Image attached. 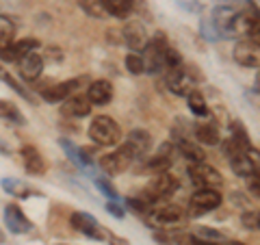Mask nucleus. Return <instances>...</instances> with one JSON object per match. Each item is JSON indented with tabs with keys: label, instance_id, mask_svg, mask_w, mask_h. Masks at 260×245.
Instances as JSON below:
<instances>
[{
	"label": "nucleus",
	"instance_id": "nucleus-1",
	"mask_svg": "<svg viewBox=\"0 0 260 245\" xmlns=\"http://www.w3.org/2000/svg\"><path fill=\"white\" fill-rule=\"evenodd\" d=\"M87 135L95 145H107V148L109 145H119L121 141V128L109 115H95L89 124Z\"/></svg>",
	"mask_w": 260,
	"mask_h": 245
},
{
	"label": "nucleus",
	"instance_id": "nucleus-2",
	"mask_svg": "<svg viewBox=\"0 0 260 245\" xmlns=\"http://www.w3.org/2000/svg\"><path fill=\"white\" fill-rule=\"evenodd\" d=\"M178 187H180V182H178V178L174 174H169V171H160V174H156L152 178L150 187L143 191L141 198L148 200L150 204H156L160 200L169 198V195H174L178 191Z\"/></svg>",
	"mask_w": 260,
	"mask_h": 245
},
{
	"label": "nucleus",
	"instance_id": "nucleus-3",
	"mask_svg": "<svg viewBox=\"0 0 260 245\" xmlns=\"http://www.w3.org/2000/svg\"><path fill=\"white\" fill-rule=\"evenodd\" d=\"M221 202H223V195L217 189H198L189 200V217L206 215L210 210L221 206Z\"/></svg>",
	"mask_w": 260,
	"mask_h": 245
},
{
	"label": "nucleus",
	"instance_id": "nucleus-4",
	"mask_svg": "<svg viewBox=\"0 0 260 245\" xmlns=\"http://www.w3.org/2000/svg\"><path fill=\"white\" fill-rule=\"evenodd\" d=\"M186 174H189L191 182L198 189H219L223 185V176L215 167L206 165V163H191Z\"/></svg>",
	"mask_w": 260,
	"mask_h": 245
},
{
	"label": "nucleus",
	"instance_id": "nucleus-5",
	"mask_svg": "<svg viewBox=\"0 0 260 245\" xmlns=\"http://www.w3.org/2000/svg\"><path fill=\"white\" fill-rule=\"evenodd\" d=\"M137 157L133 152H130V148L124 143V145H119V148L115 152H111V154H104V157L100 159V169L104 171V174H109V176H117V174H124V171L133 165V161Z\"/></svg>",
	"mask_w": 260,
	"mask_h": 245
},
{
	"label": "nucleus",
	"instance_id": "nucleus-6",
	"mask_svg": "<svg viewBox=\"0 0 260 245\" xmlns=\"http://www.w3.org/2000/svg\"><path fill=\"white\" fill-rule=\"evenodd\" d=\"M70 224H72V228H74L76 232L85 234L87 239H93V241H104V239H107V230H104V226L98 222L93 215L83 213V210L72 213Z\"/></svg>",
	"mask_w": 260,
	"mask_h": 245
},
{
	"label": "nucleus",
	"instance_id": "nucleus-7",
	"mask_svg": "<svg viewBox=\"0 0 260 245\" xmlns=\"http://www.w3.org/2000/svg\"><path fill=\"white\" fill-rule=\"evenodd\" d=\"M184 208L178 206V204H162V206L150 210V222L158 228L165 226H178L184 222Z\"/></svg>",
	"mask_w": 260,
	"mask_h": 245
},
{
	"label": "nucleus",
	"instance_id": "nucleus-8",
	"mask_svg": "<svg viewBox=\"0 0 260 245\" xmlns=\"http://www.w3.org/2000/svg\"><path fill=\"white\" fill-rule=\"evenodd\" d=\"M87 78H70V80H63V83H54L50 87H44L42 89V98L46 102H63L76 91V89L85 83Z\"/></svg>",
	"mask_w": 260,
	"mask_h": 245
},
{
	"label": "nucleus",
	"instance_id": "nucleus-9",
	"mask_svg": "<svg viewBox=\"0 0 260 245\" xmlns=\"http://www.w3.org/2000/svg\"><path fill=\"white\" fill-rule=\"evenodd\" d=\"M5 226L11 234H26L32 230V222L24 215V210L18 204H7L5 206Z\"/></svg>",
	"mask_w": 260,
	"mask_h": 245
},
{
	"label": "nucleus",
	"instance_id": "nucleus-10",
	"mask_svg": "<svg viewBox=\"0 0 260 245\" xmlns=\"http://www.w3.org/2000/svg\"><path fill=\"white\" fill-rule=\"evenodd\" d=\"M234 61H237L239 65H243V68H258V42H254V39L249 37H243L237 42V46H234Z\"/></svg>",
	"mask_w": 260,
	"mask_h": 245
},
{
	"label": "nucleus",
	"instance_id": "nucleus-11",
	"mask_svg": "<svg viewBox=\"0 0 260 245\" xmlns=\"http://www.w3.org/2000/svg\"><path fill=\"white\" fill-rule=\"evenodd\" d=\"M239 9H234L230 5H217L213 11H210V22L223 33L225 39H232L234 33H232V26H234V18H237Z\"/></svg>",
	"mask_w": 260,
	"mask_h": 245
},
{
	"label": "nucleus",
	"instance_id": "nucleus-12",
	"mask_svg": "<svg viewBox=\"0 0 260 245\" xmlns=\"http://www.w3.org/2000/svg\"><path fill=\"white\" fill-rule=\"evenodd\" d=\"M230 165L234 169V174L241 176V178L258 176V150L256 148H249L247 152L237 154V157L230 159Z\"/></svg>",
	"mask_w": 260,
	"mask_h": 245
},
{
	"label": "nucleus",
	"instance_id": "nucleus-13",
	"mask_svg": "<svg viewBox=\"0 0 260 245\" xmlns=\"http://www.w3.org/2000/svg\"><path fill=\"white\" fill-rule=\"evenodd\" d=\"M39 48V42L35 37H24L20 39V42H13L9 48H5L3 52H0V61H5V63H18L24 54H28V52H35Z\"/></svg>",
	"mask_w": 260,
	"mask_h": 245
},
{
	"label": "nucleus",
	"instance_id": "nucleus-14",
	"mask_svg": "<svg viewBox=\"0 0 260 245\" xmlns=\"http://www.w3.org/2000/svg\"><path fill=\"white\" fill-rule=\"evenodd\" d=\"M121 35H124V44L133 52H143V48L148 46V33L139 22H128L121 30Z\"/></svg>",
	"mask_w": 260,
	"mask_h": 245
},
{
	"label": "nucleus",
	"instance_id": "nucleus-15",
	"mask_svg": "<svg viewBox=\"0 0 260 245\" xmlns=\"http://www.w3.org/2000/svg\"><path fill=\"white\" fill-rule=\"evenodd\" d=\"M87 100L89 104H95V107H104V104H109L113 100V85L109 80H93V83H89L87 87Z\"/></svg>",
	"mask_w": 260,
	"mask_h": 245
},
{
	"label": "nucleus",
	"instance_id": "nucleus-16",
	"mask_svg": "<svg viewBox=\"0 0 260 245\" xmlns=\"http://www.w3.org/2000/svg\"><path fill=\"white\" fill-rule=\"evenodd\" d=\"M18 68L24 80H37L44 72V56L37 52H28L18 61Z\"/></svg>",
	"mask_w": 260,
	"mask_h": 245
},
{
	"label": "nucleus",
	"instance_id": "nucleus-17",
	"mask_svg": "<svg viewBox=\"0 0 260 245\" xmlns=\"http://www.w3.org/2000/svg\"><path fill=\"white\" fill-rule=\"evenodd\" d=\"M20 157H22V165H24V169H26L28 174H32V176H44L46 174L48 165H46V161H44L42 154H39L37 148H32V145H24V148L20 150Z\"/></svg>",
	"mask_w": 260,
	"mask_h": 245
},
{
	"label": "nucleus",
	"instance_id": "nucleus-18",
	"mask_svg": "<svg viewBox=\"0 0 260 245\" xmlns=\"http://www.w3.org/2000/svg\"><path fill=\"white\" fill-rule=\"evenodd\" d=\"M0 187H3V189L9 193V195L18 198V200L42 198V195H44L39 189H35V187H30L26 182H22V180H18V178H3V180H0Z\"/></svg>",
	"mask_w": 260,
	"mask_h": 245
},
{
	"label": "nucleus",
	"instance_id": "nucleus-19",
	"mask_svg": "<svg viewBox=\"0 0 260 245\" xmlns=\"http://www.w3.org/2000/svg\"><path fill=\"white\" fill-rule=\"evenodd\" d=\"M59 145L63 148V152L68 154V159L74 163L76 167L80 169H87L93 165V157H91V150H80L78 145H74L70 139H59Z\"/></svg>",
	"mask_w": 260,
	"mask_h": 245
},
{
	"label": "nucleus",
	"instance_id": "nucleus-20",
	"mask_svg": "<svg viewBox=\"0 0 260 245\" xmlns=\"http://www.w3.org/2000/svg\"><path fill=\"white\" fill-rule=\"evenodd\" d=\"M61 113L68 117H87L91 113V104L85 96H70L68 100H63V107H61Z\"/></svg>",
	"mask_w": 260,
	"mask_h": 245
},
{
	"label": "nucleus",
	"instance_id": "nucleus-21",
	"mask_svg": "<svg viewBox=\"0 0 260 245\" xmlns=\"http://www.w3.org/2000/svg\"><path fill=\"white\" fill-rule=\"evenodd\" d=\"M126 145L130 148V152L135 154L137 159L143 157L145 152H148L152 148V137L148 130H141V128H135V130H130V135H128V141Z\"/></svg>",
	"mask_w": 260,
	"mask_h": 245
},
{
	"label": "nucleus",
	"instance_id": "nucleus-22",
	"mask_svg": "<svg viewBox=\"0 0 260 245\" xmlns=\"http://www.w3.org/2000/svg\"><path fill=\"white\" fill-rule=\"evenodd\" d=\"M143 72H148V74H160L162 70H165V61H162V54L165 50H158V48H154L152 44H148L143 48Z\"/></svg>",
	"mask_w": 260,
	"mask_h": 245
},
{
	"label": "nucleus",
	"instance_id": "nucleus-23",
	"mask_svg": "<svg viewBox=\"0 0 260 245\" xmlns=\"http://www.w3.org/2000/svg\"><path fill=\"white\" fill-rule=\"evenodd\" d=\"M102 7V11L107 15H113V18L124 20L130 13L135 11V0H98Z\"/></svg>",
	"mask_w": 260,
	"mask_h": 245
},
{
	"label": "nucleus",
	"instance_id": "nucleus-24",
	"mask_svg": "<svg viewBox=\"0 0 260 245\" xmlns=\"http://www.w3.org/2000/svg\"><path fill=\"white\" fill-rule=\"evenodd\" d=\"M148 169H152V171H156V174H160V171H167L169 169V165H172V145L169 143H162L160 145V150L154 154L152 159H148Z\"/></svg>",
	"mask_w": 260,
	"mask_h": 245
},
{
	"label": "nucleus",
	"instance_id": "nucleus-25",
	"mask_svg": "<svg viewBox=\"0 0 260 245\" xmlns=\"http://www.w3.org/2000/svg\"><path fill=\"white\" fill-rule=\"evenodd\" d=\"M193 133H195V139H198L200 143H204V145H217V143H221V135H219V128L210 121V124H198L193 128Z\"/></svg>",
	"mask_w": 260,
	"mask_h": 245
},
{
	"label": "nucleus",
	"instance_id": "nucleus-26",
	"mask_svg": "<svg viewBox=\"0 0 260 245\" xmlns=\"http://www.w3.org/2000/svg\"><path fill=\"white\" fill-rule=\"evenodd\" d=\"M165 83H167L169 89H172V94H176V96L189 94L186 91V72L182 70V65L180 68H174V70H167Z\"/></svg>",
	"mask_w": 260,
	"mask_h": 245
},
{
	"label": "nucleus",
	"instance_id": "nucleus-27",
	"mask_svg": "<svg viewBox=\"0 0 260 245\" xmlns=\"http://www.w3.org/2000/svg\"><path fill=\"white\" fill-rule=\"evenodd\" d=\"M178 150H180L182 157L189 159L191 163H204V159H206V154L200 148V143L189 141V139H184V137L178 139Z\"/></svg>",
	"mask_w": 260,
	"mask_h": 245
},
{
	"label": "nucleus",
	"instance_id": "nucleus-28",
	"mask_svg": "<svg viewBox=\"0 0 260 245\" xmlns=\"http://www.w3.org/2000/svg\"><path fill=\"white\" fill-rule=\"evenodd\" d=\"M186 104H189V111L193 113V115H198V117H208V104L204 100V96L200 94V89H193V91L186 94Z\"/></svg>",
	"mask_w": 260,
	"mask_h": 245
},
{
	"label": "nucleus",
	"instance_id": "nucleus-29",
	"mask_svg": "<svg viewBox=\"0 0 260 245\" xmlns=\"http://www.w3.org/2000/svg\"><path fill=\"white\" fill-rule=\"evenodd\" d=\"M0 119H7L9 124H15V126H24V124H26V119H24L20 109L15 107L13 102H9V100H0Z\"/></svg>",
	"mask_w": 260,
	"mask_h": 245
},
{
	"label": "nucleus",
	"instance_id": "nucleus-30",
	"mask_svg": "<svg viewBox=\"0 0 260 245\" xmlns=\"http://www.w3.org/2000/svg\"><path fill=\"white\" fill-rule=\"evenodd\" d=\"M193 236H195V239H200V241H204V243H223L225 241V234L223 232L215 230V228H208V226L195 228Z\"/></svg>",
	"mask_w": 260,
	"mask_h": 245
},
{
	"label": "nucleus",
	"instance_id": "nucleus-31",
	"mask_svg": "<svg viewBox=\"0 0 260 245\" xmlns=\"http://www.w3.org/2000/svg\"><path fill=\"white\" fill-rule=\"evenodd\" d=\"M200 35L204 37L206 42H221V39H225L223 33L219 30L208 18H202V20H200Z\"/></svg>",
	"mask_w": 260,
	"mask_h": 245
},
{
	"label": "nucleus",
	"instance_id": "nucleus-32",
	"mask_svg": "<svg viewBox=\"0 0 260 245\" xmlns=\"http://www.w3.org/2000/svg\"><path fill=\"white\" fill-rule=\"evenodd\" d=\"M0 78H3L5 83L9 85V87H11V89H13V91L18 94V96H22L24 100H28V102H35V98H32V94H30V91H26V89H24V87H22V85H20L18 80H15L11 74H7L5 70H0Z\"/></svg>",
	"mask_w": 260,
	"mask_h": 245
},
{
	"label": "nucleus",
	"instance_id": "nucleus-33",
	"mask_svg": "<svg viewBox=\"0 0 260 245\" xmlns=\"http://www.w3.org/2000/svg\"><path fill=\"white\" fill-rule=\"evenodd\" d=\"M78 7L89 15V18H95V20L107 18V13L102 11V7H100L98 0H78Z\"/></svg>",
	"mask_w": 260,
	"mask_h": 245
},
{
	"label": "nucleus",
	"instance_id": "nucleus-34",
	"mask_svg": "<svg viewBox=\"0 0 260 245\" xmlns=\"http://www.w3.org/2000/svg\"><path fill=\"white\" fill-rule=\"evenodd\" d=\"M126 70L130 72L133 76H141V74H145L143 72V59H141V54L139 52H130V54H126Z\"/></svg>",
	"mask_w": 260,
	"mask_h": 245
},
{
	"label": "nucleus",
	"instance_id": "nucleus-35",
	"mask_svg": "<svg viewBox=\"0 0 260 245\" xmlns=\"http://www.w3.org/2000/svg\"><path fill=\"white\" fill-rule=\"evenodd\" d=\"M126 204H128L130 210H135V213H139V215H150V210H152V204L148 200H143L141 195H137V198H128Z\"/></svg>",
	"mask_w": 260,
	"mask_h": 245
},
{
	"label": "nucleus",
	"instance_id": "nucleus-36",
	"mask_svg": "<svg viewBox=\"0 0 260 245\" xmlns=\"http://www.w3.org/2000/svg\"><path fill=\"white\" fill-rule=\"evenodd\" d=\"M93 185H95V189L100 191V193H104L109 200H113V202H117L119 200V195H117V191H115V187H113L107 178H93Z\"/></svg>",
	"mask_w": 260,
	"mask_h": 245
},
{
	"label": "nucleus",
	"instance_id": "nucleus-37",
	"mask_svg": "<svg viewBox=\"0 0 260 245\" xmlns=\"http://www.w3.org/2000/svg\"><path fill=\"white\" fill-rule=\"evenodd\" d=\"M13 26L9 22H0V52L13 44Z\"/></svg>",
	"mask_w": 260,
	"mask_h": 245
},
{
	"label": "nucleus",
	"instance_id": "nucleus-38",
	"mask_svg": "<svg viewBox=\"0 0 260 245\" xmlns=\"http://www.w3.org/2000/svg\"><path fill=\"white\" fill-rule=\"evenodd\" d=\"M241 224H243L245 230H258V226H260L258 213H256V210H243V213H241Z\"/></svg>",
	"mask_w": 260,
	"mask_h": 245
},
{
	"label": "nucleus",
	"instance_id": "nucleus-39",
	"mask_svg": "<svg viewBox=\"0 0 260 245\" xmlns=\"http://www.w3.org/2000/svg\"><path fill=\"white\" fill-rule=\"evenodd\" d=\"M178 7L184 11H189V13H195V15H200L204 11V5H202L200 0H178Z\"/></svg>",
	"mask_w": 260,
	"mask_h": 245
},
{
	"label": "nucleus",
	"instance_id": "nucleus-40",
	"mask_svg": "<svg viewBox=\"0 0 260 245\" xmlns=\"http://www.w3.org/2000/svg\"><path fill=\"white\" fill-rule=\"evenodd\" d=\"M107 210H109V213H111L113 217H117V219H124V217H126L124 208H121L117 202H107Z\"/></svg>",
	"mask_w": 260,
	"mask_h": 245
},
{
	"label": "nucleus",
	"instance_id": "nucleus-41",
	"mask_svg": "<svg viewBox=\"0 0 260 245\" xmlns=\"http://www.w3.org/2000/svg\"><path fill=\"white\" fill-rule=\"evenodd\" d=\"M247 189H249V195H254V198L258 200V195H260V187H258V176H251V178H249V185H247Z\"/></svg>",
	"mask_w": 260,
	"mask_h": 245
},
{
	"label": "nucleus",
	"instance_id": "nucleus-42",
	"mask_svg": "<svg viewBox=\"0 0 260 245\" xmlns=\"http://www.w3.org/2000/svg\"><path fill=\"white\" fill-rule=\"evenodd\" d=\"M107 241L111 243V245H130L126 239H121V236H117V234H113V232H107Z\"/></svg>",
	"mask_w": 260,
	"mask_h": 245
},
{
	"label": "nucleus",
	"instance_id": "nucleus-43",
	"mask_svg": "<svg viewBox=\"0 0 260 245\" xmlns=\"http://www.w3.org/2000/svg\"><path fill=\"white\" fill-rule=\"evenodd\" d=\"M217 3H221V5H230V7H234L237 3H243V5H247V7H254L251 3H254V0H217ZM256 9V7H254Z\"/></svg>",
	"mask_w": 260,
	"mask_h": 245
},
{
	"label": "nucleus",
	"instance_id": "nucleus-44",
	"mask_svg": "<svg viewBox=\"0 0 260 245\" xmlns=\"http://www.w3.org/2000/svg\"><path fill=\"white\" fill-rule=\"evenodd\" d=\"M0 154H3V157H9V154H11V148L3 141V139H0Z\"/></svg>",
	"mask_w": 260,
	"mask_h": 245
},
{
	"label": "nucleus",
	"instance_id": "nucleus-45",
	"mask_svg": "<svg viewBox=\"0 0 260 245\" xmlns=\"http://www.w3.org/2000/svg\"><path fill=\"white\" fill-rule=\"evenodd\" d=\"M198 245H221V243H204V241H200Z\"/></svg>",
	"mask_w": 260,
	"mask_h": 245
},
{
	"label": "nucleus",
	"instance_id": "nucleus-46",
	"mask_svg": "<svg viewBox=\"0 0 260 245\" xmlns=\"http://www.w3.org/2000/svg\"><path fill=\"white\" fill-rule=\"evenodd\" d=\"M230 245H245V243H241V241H232Z\"/></svg>",
	"mask_w": 260,
	"mask_h": 245
},
{
	"label": "nucleus",
	"instance_id": "nucleus-47",
	"mask_svg": "<svg viewBox=\"0 0 260 245\" xmlns=\"http://www.w3.org/2000/svg\"><path fill=\"white\" fill-rule=\"evenodd\" d=\"M3 241H5V234H3V232H0V243H3Z\"/></svg>",
	"mask_w": 260,
	"mask_h": 245
},
{
	"label": "nucleus",
	"instance_id": "nucleus-48",
	"mask_svg": "<svg viewBox=\"0 0 260 245\" xmlns=\"http://www.w3.org/2000/svg\"><path fill=\"white\" fill-rule=\"evenodd\" d=\"M56 245H65V243H56Z\"/></svg>",
	"mask_w": 260,
	"mask_h": 245
}]
</instances>
